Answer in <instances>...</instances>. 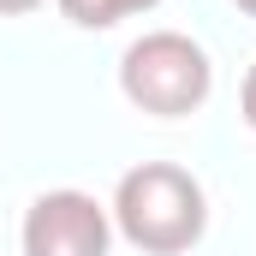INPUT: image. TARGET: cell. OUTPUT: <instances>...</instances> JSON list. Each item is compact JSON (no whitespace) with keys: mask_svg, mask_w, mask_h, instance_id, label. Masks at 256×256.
Segmentation results:
<instances>
[{"mask_svg":"<svg viewBox=\"0 0 256 256\" xmlns=\"http://www.w3.org/2000/svg\"><path fill=\"white\" fill-rule=\"evenodd\" d=\"M232 6H238V12H250V18H256V0H232Z\"/></svg>","mask_w":256,"mask_h":256,"instance_id":"7","label":"cell"},{"mask_svg":"<svg viewBox=\"0 0 256 256\" xmlns=\"http://www.w3.org/2000/svg\"><path fill=\"white\" fill-rule=\"evenodd\" d=\"M114 226L126 232V244L143 256H179L191 250L208 226V196L185 167L173 161H143L114 185Z\"/></svg>","mask_w":256,"mask_h":256,"instance_id":"1","label":"cell"},{"mask_svg":"<svg viewBox=\"0 0 256 256\" xmlns=\"http://www.w3.org/2000/svg\"><path fill=\"white\" fill-rule=\"evenodd\" d=\"M238 114H244V126L256 131V66L244 72V90H238Z\"/></svg>","mask_w":256,"mask_h":256,"instance_id":"5","label":"cell"},{"mask_svg":"<svg viewBox=\"0 0 256 256\" xmlns=\"http://www.w3.org/2000/svg\"><path fill=\"white\" fill-rule=\"evenodd\" d=\"M114 214L90 191H42L24 208V256H108Z\"/></svg>","mask_w":256,"mask_h":256,"instance_id":"3","label":"cell"},{"mask_svg":"<svg viewBox=\"0 0 256 256\" xmlns=\"http://www.w3.org/2000/svg\"><path fill=\"white\" fill-rule=\"evenodd\" d=\"M149 6H161V0H60V12L78 24V30H114L120 18L149 12Z\"/></svg>","mask_w":256,"mask_h":256,"instance_id":"4","label":"cell"},{"mask_svg":"<svg viewBox=\"0 0 256 256\" xmlns=\"http://www.w3.org/2000/svg\"><path fill=\"white\" fill-rule=\"evenodd\" d=\"M42 0H0V18H18V12H36Z\"/></svg>","mask_w":256,"mask_h":256,"instance_id":"6","label":"cell"},{"mask_svg":"<svg viewBox=\"0 0 256 256\" xmlns=\"http://www.w3.org/2000/svg\"><path fill=\"white\" fill-rule=\"evenodd\" d=\"M120 90L131 108L155 114V120H185L208 102L214 90V66L185 30H149L137 36L120 60Z\"/></svg>","mask_w":256,"mask_h":256,"instance_id":"2","label":"cell"}]
</instances>
